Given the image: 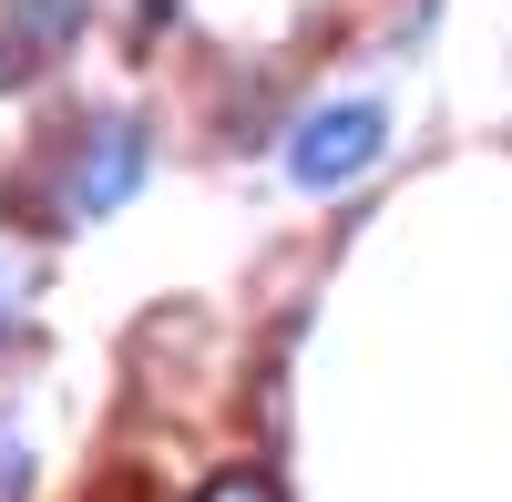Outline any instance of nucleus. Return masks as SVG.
<instances>
[{
    "mask_svg": "<svg viewBox=\"0 0 512 502\" xmlns=\"http://www.w3.org/2000/svg\"><path fill=\"white\" fill-rule=\"evenodd\" d=\"M134 185H144V123L103 113L93 134H82V154H72V205H82V216H113Z\"/></svg>",
    "mask_w": 512,
    "mask_h": 502,
    "instance_id": "f03ea898",
    "label": "nucleus"
},
{
    "mask_svg": "<svg viewBox=\"0 0 512 502\" xmlns=\"http://www.w3.org/2000/svg\"><path fill=\"white\" fill-rule=\"evenodd\" d=\"M0 328H21V267L0 257Z\"/></svg>",
    "mask_w": 512,
    "mask_h": 502,
    "instance_id": "20e7f679",
    "label": "nucleus"
},
{
    "mask_svg": "<svg viewBox=\"0 0 512 502\" xmlns=\"http://www.w3.org/2000/svg\"><path fill=\"white\" fill-rule=\"evenodd\" d=\"M205 502H267V482H216Z\"/></svg>",
    "mask_w": 512,
    "mask_h": 502,
    "instance_id": "39448f33",
    "label": "nucleus"
},
{
    "mask_svg": "<svg viewBox=\"0 0 512 502\" xmlns=\"http://www.w3.org/2000/svg\"><path fill=\"white\" fill-rule=\"evenodd\" d=\"M379 144H390V113H379V103H318V113L287 134V175L308 185V195H338L349 175L379 164Z\"/></svg>",
    "mask_w": 512,
    "mask_h": 502,
    "instance_id": "f257e3e1",
    "label": "nucleus"
},
{
    "mask_svg": "<svg viewBox=\"0 0 512 502\" xmlns=\"http://www.w3.org/2000/svg\"><path fill=\"white\" fill-rule=\"evenodd\" d=\"M11 41H31V52L82 41V0H11Z\"/></svg>",
    "mask_w": 512,
    "mask_h": 502,
    "instance_id": "7ed1b4c3",
    "label": "nucleus"
}]
</instances>
